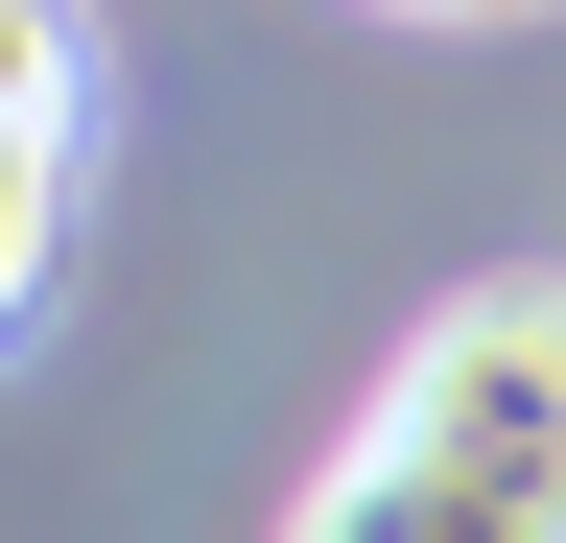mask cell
<instances>
[{
  "label": "cell",
  "mask_w": 566,
  "mask_h": 543,
  "mask_svg": "<svg viewBox=\"0 0 566 543\" xmlns=\"http://www.w3.org/2000/svg\"><path fill=\"white\" fill-rule=\"evenodd\" d=\"M401 24H543V0H401Z\"/></svg>",
  "instance_id": "3957f363"
},
{
  "label": "cell",
  "mask_w": 566,
  "mask_h": 543,
  "mask_svg": "<svg viewBox=\"0 0 566 543\" xmlns=\"http://www.w3.org/2000/svg\"><path fill=\"white\" fill-rule=\"evenodd\" d=\"M71 166H95V48H71V0H0V355L71 260Z\"/></svg>",
  "instance_id": "7a4b0ae2"
},
{
  "label": "cell",
  "mask_w": 566,
  "mask_h": 543,
  "mask_svg": "<svg viewBox=\"0 0 566 543\" xmlns=\"http://www.w3.org/2000/svg\"><path fill=\"white\" fill-rule=\"evenodd\" d=\"M283 543H566V284H449L354 449L283 497Z\"/></svg>",
  "instance_id": "6da1fadb"
}]
</instances>
